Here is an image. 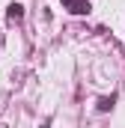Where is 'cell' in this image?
I'll list each match as a JSON object with an SVG mask.
<instances>
[{
  "label": "cell",
  "instance_id": "7a4b0ae2",
  "mask_svg": "<svg viewBox=\"0 0 125 128\" xmlns=\"http://www.w3.org/2000/svg\"><path fill=\"white\" fill-rule=\"evenodd\" d=\"M21 15H24V9H21L18 3H12V6H9V18L15 21V18H21Z\"/></svg>",
  "mask_w": 125,
  "mask_h": 128
},
{
  "label": "cell",
  "instance_id": "3957f363",
  "mask_svg": "<svg viewBox=\"0 0 125 128\" xmlns=\"http://www.w3.org/2000/svg\"><path fill=\"white\" fill-rule=\"evenodd\" d=\"M113 101H116L113 96H110V98H101V101H98V110H101V113H104V110H110V107H113Z\"/></svg>",
  "mask_w": 125,
  "mask_h": 128
},
{
  "label": "cell",
  "instance_id": "6da1fadb",
  "mask_svg": "<svg viewBox=\"0 0 125 128\" xmlns=\"http://www.w3.org/2000/svg\"><path fill=\"white\" fill-rule=\"evenodd\" d=\"M62 3H68V6H72V12H78V15L90 12V3H86V0H62Z\"/></svg>",
  "mask_w": 125,
  "mask_h": 128
}]
</instances>
